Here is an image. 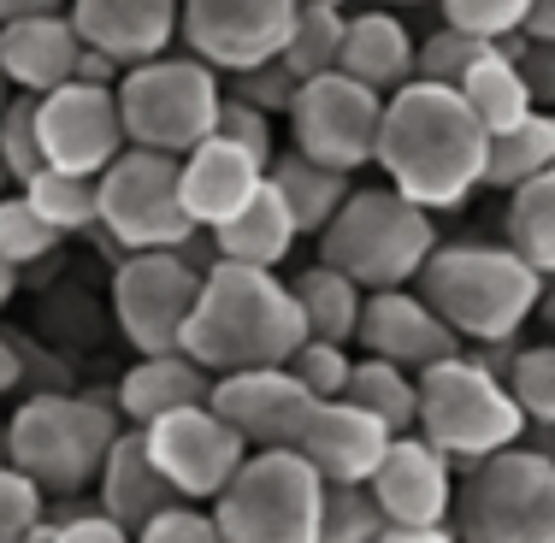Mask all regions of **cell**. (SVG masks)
Segmentation results:
<instances>
[{
    "label": "cell",
    "mask_w": 555,
    "mask_h": 543,
    "mask_svg": "<svg viewBox=\"0 0 555 543\" xmlns=\"http://www.w3.org/2000/svg\"><path fill=\"white\" fill-rule=\"evenodd\" d=\"M491 42H479V36H461V30H431L426 42H414V77L420 83H438V89H455L461 72H467L473 60L485 54Z\"/></svg>",
    "instance_id": "39"
},
{
    "label": "cell",
    "mask_w": 555,
    "mask_h": 543,
    "mask_svg": "<svg viewBox=\"0 0 555 543\" xmlns=\"http://www.w3.org/2000/svg\"><path fill=\"white\" fill-rule=\"evenodd\" d=\"M214 137H224V142H231V148H243L248 160L272 166V118H267V113L243 107V101H231V95H219Z\"/></svg>",
    "instance_id": "43"
},
{
    "label": "cell",
    "mask_w": 555,
    "mask_h": 543,
    "mask_svg": "<svg viewBox=\"0 0 555 543\" xmlns=\"http://www.w3.org/2000/svg\"><path fill=\"white\" fill-rule=\"evenodd\" d=\"M65 12V0H0V24H18V18H54Z\"/></svg>",
    "instance_id": "50"
},
{
    "label": "cell",
    "mask_w": 555,
    "mask_h": 543,
    "mask_svg": "<svg viewBox=\"0 0 555 543\" xmlns=\"http://www.w3.org/2000/svg\"><path fill=\"white\" fill-rule=\"evenodd\" d=\"M118 72L125 65H113L107 54H95V48H77V65H72V83H95V89H113Z\"/></svg>",
    "instance_id": "49"
},
{
    "label": "cell",
    "mask_w": 555,
    "mask_h": 543,
    "mask_svg": "<svg viewBox=\"0 0 555 543\" xmlns=\"http://www.w3.org/2000/svg\"><path fill=\"white\" fill-rule=\"evenodd\" d=\"M289 301H296V320H301V342H337V349H349L366 296L343 272L313 260V267L289 284Z\"/></svg>",
    "instance_id": "28"
},
{
    "label": "cell",
    "mask_w": 555,
    "mask_h": 543,
    "mask_svg": "<svg viewBox=\"0 0 555 543\" xmlns=\"http://www.w3.org/2000/svg\"><path fill=\"white\" fill-rule=\"evenodd\" d=\"M0 166L12 183H30L42 171V148H36V95H7L0 101Z\"/></svg>",
    "instance_id": "38"
},
{
    "label": "cell",
    "mask_w": 555,
    "mask_h": 543,
    "mask_svg": "<svg viewBox=\"0 0 555 543\" xmlns=\"http://www.w3.org/2000/svg\"><path fill=\"white\" fill-rule=\"evenodd\" d=\"M260 183H267V166L231 148L224 137H207L178 160V207L195 231H219L236 207H248V195Z\"/></svg>",
    "instance_id": "21"
},
{
    "label": "cell",
    "mask_w": 555,
    "mask_h": 543,
    "mask_svg": "<svg viewBox=\"0 0 555 543\" xmlns=\"http://www.w3.org/2000/svg\"><path fill=\"white\" fill-rule=\"evenodd\" d=\"M42 514H48L42 490L30 479H18V473L0 461V543H24V532H30Z\"/></svg>",
    "instance_id": "44"
},
{
    "label": "cell",
    "mask_w": 555,
    "mask_h": 543,
    "mask_svg": "<svg viewBox=\"0 0 555 543\" xmlns=\"http://www.w3.org/2000/svg\"><path fill=\"white\" fill-rule=\"evenodd\" d=\"M385 514L373 508L366 484H325L320 490V538L313 543H378Z\"/></svg>",
    "instance_id": "35"
},
{
    "label": "cell",
    "mask_w": 555,
    "mask_h": 543,
    "mask_svg": "<svg viewBox=\"0 0 555 543\" xmlns=\"http://www.w3.org/2000/svg\"><path fill=\"white\" fill-rule=\"evenodd\" d=\"M130 543H219L214 532V520H207L202 508H190V502H178V508H166V514H154L149 526H142Z\"/></svg>",
    "instance_id": "46"
},
{
    "label": "cell",
    "mask_w": 555,
    "mask_h": 543,
    "mask_svg": "<svg viewBox=\"0 0 555 543\" xmlns=\"http://www.w3.org/2000/svg\"><path fill=\"white\" fill-rule=\"evenodd\" d=\"M373 166L390 178V190L402 202L426 207V214H449L485 178V130H479V118L461 107L455 89L414 77L396 95H385Z\"/></svg>",
    "instance_id": "1"
},
{
    "label": "cell",
    "mask_w": 555,
    "mask_h": 543,
    "mask_svg": "<svg viewBox=\"0 0 555 543\" xmlns=\"http://www.w3.org/2000/svg\"><path fill=\"white\" fill-rule=\"evenodd\" d=\"M0 455H7V419H0Z\"/></svg>",
    "instance_id": "56"
},
{
    "label": "cell",
    "mask_w": 555,
    "mask_h": 543,
    "mask_svg": "<svg viewBox=\"0 0 555 543\" xmlns=\"http://www.w3.org/2000/svg\"><path fill=\"white\" fill-rule=\"evenodd\" d=\"M18 195L30 202V214L54 236L95 231V178H72V171H36L30 183H18Z\"/></svg>",
    "instance_id": "33"
},
{
    "label": "cell",
    "mask_w": 555,
    "mask_h": 543,
    "mask_svg": "<svg viewBox=\"0 0 555 543\" xmlns=\"http://www.w3.org/2000/svg\"><path fill=\"white\" fill-rule=\"evenodd\" d=\"M385 449H390V431L378 426L373 414H361L354 402L332 396V402L308 408V419H301L289 455L308 461L320 484H366L373 467L385 461Z\"/></svg>",
    "instance_id": "19"
},
{
    "label": "cell",
    "mask_w": 555,
    "mask_h": 543,
    "mask_svg": "<svg viewBox=\"0 0 555 543\" xmlns=\"http://www.w3.org/2000/svg\"><path fill=\"white\" fill-rule=\"evenodd\" d=\"M77 30L65 12L54 18H18V24H0V77L7 89L18 95H54L60 83H72V65H77Z\"/></svg>",
    "instance_id": "23"
},
{
    "label": "cell",
    "mask_w": 555,
    "mask_h": 543,
    "mask_svg": "<svg viewBox=\"0 0 555 543\" xmlns=\"http://www.w3.org/2000/svg\"><path fill=\"white\" fill-rule=\"evenodd\" d=\"M502 231H508V255H520L538 277H550L555 267V171L508 190V214H502Z\"/></svg>",
    "instance_id": "31"
},
{
    "label": "cell",
    "mask_w": 555,
    "mask_h": 543,
    "mask_svg": "<svg viewBox=\"0 0 555 543\" xmlns=\"http://www.w3.org/2000/svg\"><path fill=\"white\" fill-rule=\"evenodd\" d=\"M207 378L195 361H183L178 349L171 354H137L125 378L113 390V414L125 419V431H142L154 426L160 414H178V408H202L207 402Z\"/></svg>",
    "instance_id": "25"
},
{
    "label": "cell",
    "mask_w": 555,
    "mask_h": 543,
    "mask_svg": "<svg viewBox=\"0 0 555 543\" xmlns=\"http://www.w3.org/2000/svg\"><path fill=\"white\" fill-rule=\"evenodd\" d=\"M207 408L243 437V449H289L313 396L284 366H248V373H224L207 384Z\"/></svg>",
    "instance_id": "16"
},
{
    "label": "cell",
    "mask_w": 555,
    "mask_h": 543,
    "mask_svg": "<svg viewBox=\"0 0 555 543\" xmlns=\"http://www.w3.org/2000/svg\"><path fill=\"white\" fill-rule=\"evenodd\" d=\"M373 7H385V12H396V7H426V0H373Z\"/></svg>",
    "instance_id": "55"
},
{
    "label": "cell",
    "mask_w": 555,
    "mask_h": 543,
    "mask_svg": "<svg viewBox=\"0 0 555 543\" xmlns=\"http://www.w3.org/2000/svg\"><path fill=\"white\" fill-rule=\"evenodd\" d=\"M301 349V320L289 284L278 272L214 260L195 284L190 320L178 331V354L207 378L248 373V366H284Z\"/></svg>",
    "instance_id": "2"
},
{
    "label": "cell",
    "mask_w": 555,
    "mask_h": 543,
    "mask_svg": "<svg viewBox=\"0 0 555 543\" xmlns=\"http://www.w3.org/2000/svg\"><path fill=\"white\" fill-rule=\"evenodd\" d=\"M36 148H42L48 171L101 178V171L125 154V130H118L113 89L60 83L54 95H42L36 101Z\"/></svg>",
    "instance_id": "15"
},
{
    "label": "cell",
    "mask_w": 555,
    "mask_h": 543,
    "mask_svg": "<svg viewBox=\"0 0 555 543\" xmlns=\"http://www.w3.org/2000/svg\"><path fill=\"white\" fill-rule=\"evenodd\" d=\"M349 366H354L349 349H337V342H301L284 361V373L296 378L313 402H332V396H343V384H349Z\"/></svg>",
    "instance_id": "41"
},
{
    "label": "cell",
    "mask_w": 555,
    "mask_h": 543,
    "mask_svg": "<svg viewBox=\"0 0 555 543\" xmlns=\"http://www.w3.org/2000/svg\"><path fill=\"white\" fill-rule=\"evenodd\" d=\"M54 543H130V532L113 526L101 508H77L65 520H54Z\"/></svg>",
    "instance_id": "47"
},
{
    "label": "cell",
    "mask_w": 555,
    "mask_h": 543,
    "mask_svg": "<svg viewBox=\"0 0 555 543\" xmlns=\"http://www.w3.org/2000/svg\"><path fill=\"white\" fill-rule=\"evenodd\" d=\"M514 36H520V42H532V48H555V0H532Z\"/></svg>",
    "instance_id": "48"
},
{
    "label": "cell",
    "mask_w": 555,
    "mask_h": 543,
    "mask_svg": "<svg viewBox=\"0 0 555 543\" xmlns=\"http://www.w3.org/2000/svg\"><path fill=\"white\" fill-rule=\"evenodd\" d=\"M354 342L366 349V361L402 366V373H426V366L461 354V342L449 337V325L414 289H378V296L361 301V320H354Z\"/></svg>",
    "instance_id": "18"
},
{
    "label": "cell",
    "mask_w": 555,
    "mask_h": 543,
    "mask_svg": "<svg viewBox=\"0 0 555 543\" xmlns=\"http://www.w3.org/2000/svg\"><path fill=\"white\" fill-rule=\"evenodd\" d=\"M24 378V361H18V342L7 337V331H0V396L12 390V384Z\"/></svg>",
    "instance_id": "52"
},
{
    "label": "cell",
    "mask_w": 555,
    "mask_h": 543,
    "mask_svg": "<svg viewBox=\"0 0 555 543\" xmlns=\"http://www.w3.org/2000/svg\"><path fill=\"white\" fill-rule=\"evenodd\" d=\"M496 48L514 60V72H520V83H526V95H532V107L544 113L550 95H555V48H532V42H520V36H502Z\"/></svg>",
    "instance_id": "45"
},
{
    "label": "cell",
    "mask_w": 555,
    "mask_h": 543,
    "mask_svg": "<svg viewBox=\"0 0 555 543\" xmlns=\"http://www.w3.org/2000/svg\"><path fill=\"white\" fill-rule=\"evenodd\" d=\"M502 390L514 396L526 426H550L555 419V354L550 349H514L508 373H502Z\"/></svg>",
    "instance_id": "36"
},
{
    "label": "cell",
    "mask_w": 555,
    "mask_h": 543,
    "mask_svg": "<svg viewBox=\"0 0 555 543\" xmlns=\"http://www.w3.org/2000/svg\"><path fill=\"white\" fill-rule=\"evenodd\" d=\"M455 543H555V461L526 443L485 455L449 496Z\"/></svg>",
    "instance_id": "8"
},
{
    "label": "cell",
    "mask_w": 555,
    "mask_h": 543,
    "mask_svg": "<svg viewBox=\"0 0 555 543\" xmlns=\"http://www.w3.org/2000/svg\"><path fill=\"white\" fill-rule=\"evenodd\" d=\"M207 243H214V260L278 272L284 255L296 248V224H289V214H284V202H278L272 183H260V190L248 195V207H236L219 231H207Z\"/></svg>",
    "instance_id": "26"
},
{
    "label": "cell",
    "mask_w": 555,
    "mask_h": 543,
    "mask_svg": "<svg viewBox=\"0 0 555 543\" xmlns=\"http://www.w3.org/2000/svg\"><path fill=\"white\" fill-rule=\"evenodd\" d=\"M12 296H18V267H7V260H0V308H7Z\"/></svg>",
    "instance_id": "53"
},
{
    "label": "cell",
    "mask_w": 555,
    "mask_h": 543,
    "mask_svg": "<svg viewBox=\"0 0 555 543\" xmlns=\"http://www.w3.org/2000/svg\"><path fill=\"white\" fill-rule=\"evenodd\" d=\"M337 42H343V12L296 7V24H289L284 48H278V65H284L296 83L325 77V72H337Z\"/></svg>",
    "instance_id": "34"
},
{
    "label": "cell",
    "mask_w": 555,
    "mask_h": 543,
    "mask_svg": "<svg viewBox=\"0 0 555 543\" xmlns=\"http://www.w3.org/2000/svg\"><path fill=\"white\" fill-rule=\"evenodd\" d=\"M337 72L373 95H396L402 83H414V30L385 7L354 12V18H343Z\"/></svg>",
    "instance_id": "22"
},
{
    "label": "cell",
    "mask_w": 555,
    "mask_h": 543,
    "mask_svg": "<svg viewBox=\"0 0 555 543\" xmlns=\"http://www.w3.org/2000/svg\"><path fill=\"white\" fill-rule=\"evenodd\" d=\"M378 113H385V95L361 89L354 77L325 72L296 83L289 95V137H296V154L313 166H332V171H361L373 166V142H378Z\"/></svg>",
    "instance_id": "11"
},
{
    "label": "cell",
    "mask_w": 555,
    "mask_h": 543,
    "mask_svg": "<svg viewBox=\"0 0 555 543\" xmlns=\"http://www.w3.org/2000/svg\"><path fill=\"white\" fill-rule=\"evenodd\" d=\"M77 42L113 65L160 60L178 42V0H65Z\"/></svg>",
    "instance_id": "20"
},
{
    "label": "cell",
    "mask_w": 555,
    "mask_h": 543,
    "mask_svg": "<svg viewBox=\"0 0 555 543\" xmlns=\"http://www.w3.org/2000/svg\"><path fill=\"white\" fill-rule=\"evenodd\" d=\"M7 95H12V89H7V77H0V101H7Z\"/></svg>",
    "instance_id": "58"
},
{
    "label": "cell",
    "mask_w": 555,
    "mask_h": 543,
    "mask_svg": "<svg viewBox=\"0 0 555 543\" xmlns=\"http://www.w3.org/2000/svg\"><path fill=\"white\" fill-rule=\"evenodd\" d=\"M414 437H426L449 467H479L485 455H502L526 437V419L514 396L502 390L473 354H449L414 378Z\"/></svg>",
    "instance_id": "6"
},
{
    "label": "cell",
    "mask_w": 555,
    "mask_h": 543,
    "mask_svg": "<svg viewBox=\"0 0 555 543\" xmlns=\"http://www.w3.org/2000/svg\"><path fill=\"white\" fill-rule=\"evenodd\" d=\"M555 171V118L550 113H526L514 130L485 137V178L479 190H520V183Z\"/></svg>",
    "instance_id": "30"
},
{
    "label": "cell",
    "mask_w": 555,
    "mask_h": 543,
    "mask_svg": "<svg viewBox=\"0 0 555 543\" xmlns=\"http://www.w3.org/2000/svg\"><path fill=\"white\" fill-rule=\"evenodd\" d=\"M224 95L243 101V107H255V113H267V118H278V113H289L296 77H289L278 60H267V65H248V72H231V89H224Z\"/></svg>",
    "instance_id": "42"
},
{
    "label": "cell",
    "mask_w": 555,
    "mask_h": 543,
    "mask_svg": "<svg viewBox=\"0 0 555 543\" xmlns=\"http://www.w3.org/2000/svg\"><path fill=\"white\" fill-rule=\"evenodd\" d=\"M366 496L385 514V526H443L449 496H455V467L426 443V437H390L385 461L366 479Z\"/></svg>",
    "instance_id": "17"
},
{
    "label": "cell",
    "mask_w": 555,
    "mask_h": 543,
    "mask_svg": "<svg viewBox=\"0 0 555 543\" xmlns=\"http://www.w3.org/2000/svg\"><path fill=\"white\" fill-rule=\"evenodd\" d=\"M443 7V24L461 36H479V42H502V36L520 30L526 7L532 0H438Z\"/></svg>",
    "instance_id": "40"
},
{
    "label": "cell",
    "mask_w": 555,
    "mask_h": 543,
    "mask_svg": "<svg viewBox=\"0 0 555 543\" xmlns=\"http://www.w3.org/2000/svg\"><path fill=\"white\" fill-rule=\"evenodd\" d=\"M54 248H60V236L30 214L24 195H12V190L0 195V260H7V267H36V260H48Z\"/></svg>",
    "instance_id": "37"
},
{
    "label": "cell",
    "mask_w": 555,
    "mask_h": 543,
    "mask_svg": "<svg viewBox=\"0 0 555 543\" xmlns=\"http://www.w3.org/2000/svg\"><path fill=\"white\" fill-rule=\"evenodd\" d=\"M95 502H101V514H107L113 526H125L130 538H137L154 514L178 508V496L166 490V479L149 461V449H142V431H118L113 437L107 461H101V473H95Z\"/></svg>",
    "instance_id": "24"
},
{
    "label": "cell",
    "mask_w": 555,
    "mask_h": 543,
    "mask_svg": "<svg viewBox=\"0 0 555 543\" xmlns=\"http://www.w3.org/2000/svg\"><path fill=\"white\" fill-rule=\"evenodd\" d=\"M296 7H325V12H343L349 0H296Z\"/></svg>",
    "instance_id": "54"
},
{
    "label": "cell",
    "mask_w": 555,
    "mask_h": 543,
    "mask_svg": "<svg viewBox=\"0 0 555 543\" xmlns=\"http://www.w3.org/2000/svg\"><path fill=\"white\" fill-rule=\"evenodd\" d=\"M320 479L289 449H248L207 520L219 543H313L320 538Z\"/></svg>",
    "instance_id": "9"
},
{
    "label": "cell",
    "mask_w": 555,
    "mask_h": 543,
    "mask_svg": "<svg viewBox=\"0 0 555 543\" xmlns=\"http://www.w3.org/2000/svg\"><path fill=\"white\" fill-rule=\"evenodd\" d=\"M267 183L278 190V202H284V214H289V224H296V236H320L325 219H332L337 207H343V195L354 190L343 171L301 160L296 148H289V154H272Z\"/></svg>",
    "instance_id": "27"
},
{
    "label": "cell",
    "mask_w": 555,
    "mask_h": 543,
    "mask_svg": "<svg viewBox=\"0 0 555 543\" xmlns=\"http://www.w3.org/2000/svg\"><path fill=\"white\" fill-rule=\"evenodd\" d=\"M378 543H455V538H449V526H385Z\"/></svg>",
    "instance_id": "51"
},
{
    "label": "cell",
    "mask_w": 555,
    "mask_h": 543,
    "mask_svg": "<svg viewBox=\"0 0 555 543\" xmlns=\"http://www.w3.org/2000/svg\"><path fill=\"white\" fill-rule=\"evenodd\" d=\"M414 296L449 325L455 342H514L520 325L538 313L544 284L520 255L496 243H438L414 272Z\"/></svg>",
    "instance_id": "3"
},
{
    "label": "cell",
    "mask_w": 555,
    "mask_h": 543,
    "mask_svg": "<svg viewBox=\"0 0 555 543\" xmlns=\"http://www.w3.org/2000/svg\"><path fill=\"white\" fill-rule=\"evenodd\" d=\"M7 183H12V178H7V166H0V195H7Z\"/></svg>",
    "instance_id": "57"
},
{
    "label": "cell",
    "mask_w": 555,
    "mask_h": 543,
    "mask_svg": "<svg viewBox=\"0 0 555 543\" xmlns=\"http://www.w3.org/2000/svg\"><path fill=\"white\" fill-rule=\"evenodd\" d=\"M142 449H149L154 473L166 479V490L178 502H214L231 473L243 467V437H236L214 408H178L160 414L154 426H142Z\"/></svg>",
    "instance_id": "12"
},
{
    "label": "cell",
    "mask_w": 555,
    "mask_h": 543,
    "mask_svg": "<svg viewBox=\"0 0 555 543\" xmlns=\"http://www.w3.org/2000/svg\"><path fill=\"white\" fill-rule=\"evenodd\" d=\"M431 248H438L431 214L414 202H402L385 183V190H349L343 195V207L320 231V267L343 272L361 296H378V289L414 284V272L426 267Z\"/></svg>",
    "instance_id": "5"
},
{
    "label": "cell",
    "mask_w": 555,
    "mask_h": 543,
    "mask_svg": "<svg viewBox=\"0 0 555 543\" xmlns=\"http://www.w3.org/2000/svg\"><path fill=\"white\" fill-rule=\"evenodd\" d=\"M95 224L125 255L183 248L195 236V224L178 207V160L149 148H125L95 178Z\"/></svg>",
    "instance_id": "10"
},
{
    "label": "cell",
    "mask_w": 555,
    "mask_h": 543,
    "mask_svg": "<svg viewBox=\"0 0 555 543\" xmlns=\"http://www.w3.org/2000/svg\"><path fill=\"white\" fill-rule=\"evenodd\" d=\"M343 402H354L361 414H373L390 437L414 431V373L385 361H354L349 384H343Z\"/></svg>",
    "instance_id": "32"
},
{
    "label": "cell",
    "mask_w": 555,
    "mask_h": 543,
    "mask_svg": "<svg viewBox=\"0 0 555 543\" xmlns=\"http://www.w3.org/2000/svg\"><path fill=\"white\" fill-rule=\"evenodd\" d=\"M202 272L178 260V248H149V255H125L113 272V320L137 354H171L178 331L190 320V301Z\"/></svg>",
    "instance_id": "14"
},
{
    "label": "cell",
    "mask_w": 555,
    "mask_h": 543,
    "mask_svg": "<svg viewBox=\"0 0 555 543\" xmlns=\"http://www.w3.org/2000/svg\"><path fill=\"white\" fill-rule=\"evenodd\" d=\"M289 24H296V0H178L183 48L219 77L278 60Z\"/></svg>",
    "instance_id": "13"
},
{
    "label": "cell",
    "mask_w": 555,
    "mask_h": 543,
    "mask_svg": "<svg viewBox=\"0 0 555 543\" xmlns=\"http://www.w3.org/2000/svg\"><path fill=\"white\" fill-rule=\"evenodd\" d=\"M219 72L190 54H160V60H142L125 65L113 83V107H118V130H125V148H149V154H183L195 142L214 137V118H219Z\"/></svg>",
    "instance_id": "7"
},
{
    "label": "cell",
    "mask_w": 555,
    "mask_h": 543,
    "mask_svg": "<svg viewBox=\"0 0 555 543\" xmlns=\"http://www.w3.org/2000/svg\"><path fill=\"white\" fill-rule=\"evenodd\" d=\"M125 431L113 396H65L42 390L7 419V467L30 479L42 496H83L107 461L113 437Z\"/></svg>",
    "instance_id": "4"
},
{
    "label": "cell",
    "mask_w": 555,
    "mask_h": 543,
    "mask_svg": "<svg viewBox=\"0 0 555 543\" xmlns=\"http://www.w3.org/2000/svg\"><path fill=\"white\" fill-rule=\"evenodd\" d=\"M455 95H461V107L479 118L485 137H496V130H514L526 113H538L532 95H526V83H520V72H514V60L502 54L496 42L485 48V54L473 60L467 72H461Z\"/></svg>",
    "instance_id": "29"
}]
</instances>
